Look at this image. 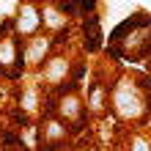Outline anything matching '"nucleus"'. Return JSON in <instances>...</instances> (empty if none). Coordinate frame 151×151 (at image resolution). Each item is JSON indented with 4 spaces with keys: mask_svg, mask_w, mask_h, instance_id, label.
<instances>
[{
    "mask_svg": "<svg viewBox=\"0 0 151 151\" xmlns=\"http://www.w3.org/2000/svg\"><path fill=\"white\" fill-rule=\"evenodd\" d=\"M132 151H151V146L146 143V140H135V146H132Z\"/></svg>",
    "mask_w": 151,
    "mask_h": 151,
    "instance_id": "obj_10",
    "label": "nucleus"
},
{
    "mask_svg": "<svg viewBox=\"0 0 151 151\" xmlns=\"http://www.w3.org/2000/svg\"><path fill=\"white\" fill-rule=\"evenodd\" d=\"M66 72H69V60L66 58H52L50 66H47V80L50 83H60V80H66Z\"/></svg>",
    "mask_w": 151,
    "mask_h": 151,
    "instance_id": "obj_5",
    "label": "nucleus"
},
{
    "mask_svg": "<svg viewBox=\"0 0 151 151\" xmlns=\"http://www.w3.org/2000/svg\"><path fill=\"white\" fill-rule=\"evenodd\" d=\"M115 110H118L121 118H137V115L146 113L143 96L132 83H121L118 91H115Z\"/></svg>",
    "mask_w": 151,
    "mask_h": 151,
    "instance_id": "obj_1",
    "label": "nucleus"
},
{
    "mask_svg": "<svg viewBox=\"0 0 151 151\" xmlns=\"http://www.w3.org/2000/svg\"><path fill=\"white\" fill-rule=\"evenodd\" d=\"M47 50H50V39H36L30 44V50H28V60L30 63H41L44 55H47Z\"/></svg>",
    "mask_w": 151,
    "mask_h": 151,
    "instance_id": "obj_6",
    "label": "nucleus"
},
{
    "mask_svg": "<svg viewBox=\"0 0 151 151\" xmlns=\"http://www.w3.org/2000/svg\"><path fill=\"white\" fill-rule=\"evenodd\" d=\"M102 85H93V93H91V107H102Z\"/></svg>",
    "mask_w": 151,
    "mask_h": 151,
    "instance_id": "obj_9",
    "label": "nucleus"
},
{
    "mask_svg": "<svg viewBox=\"0 0 151 151\" xmlns=\"http://www.w3.org/2000/svg\"><path fill=\"white\" fill-rule=\"evenodd\" d=\"M39 22H41V14L33 11V8H22V14H17V30L22 33V36H30V33L39 30Z\"/></svg>",
    "mask_w": 151,
    "mask_h": 151,
    "instance_id": "obj_4",
    "label": "nucleus"
},
{
    "mask_svg": "<svg viewBox=\"0 0 151 151\" xmlns=\"http://www.w3.org/2000/svg\"><path fill=\"white\" fill-rule=\"evenodd\" d=\"M19 50H17V41L14 39H0V69H6L8 74H17L19 72Z\"/></svg>",
    "mask_w": 151,
    "mask_h": 151,
    "instance_id": "obj_2",
    "label": "nucleus"
},
{
    "mask_svg": "<svg viewBox=\"0 0 151 151\" xmlns=\"http://www.w3.org/2000/svg\"><path fill=\"white\" fill-rule=\"evenodd\" d=\"M58 113H60L63 121H69V124L77 127V124L83 121V102H80L74 93H69V96H63V99L58 102Z\"/></svg>",
    "mask_w": 151,
    "mask_h": 151,
    "instance_id": "obj_3",
    "label": "nucleus"
},
{
    "mask_svg": "<svg viewBox=\"0 0 151 151\" xmlns=\"http://www.w3.org/2000/svg\"><path fill=\"white\" fill-rule=\"evenodd\" d=\"M44 132H47V140H50V143H58V140L66 135V129L60 127V121H55V118L44 124Z\"/></svg>",
    "mask_w": 151,
    "mask_h": 151,
    "instance_id": "obj_7",
    "label": "nucleus"
},
{
    "mask_svg": "<svg viewBox=\"0 0 151 151\" xmlns=\"http://www.w3.org/2000/svg\"><path fill=\"white\" fill-rule=\"evenodd\" d=\"M85 25H88V28H85L88 30V47L93 50V47H99V22H96V17H91Z\"/></svg>",
    "mask_w": 151,
    "mask_h": 151,
    "instance_id": "obj_8",
    "label": "nucleus"
}]
</instances>
